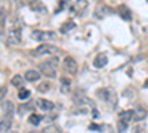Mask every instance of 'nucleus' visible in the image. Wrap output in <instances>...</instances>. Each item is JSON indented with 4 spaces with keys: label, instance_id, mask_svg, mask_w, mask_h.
I'll return each instance as SVG.
<instances>
[{
    "label": "nucleus",
    "instance_id": "nucleus-1",
    "mask_svg": "<svg viewBox=\"0 0 148 133\" xmlns=\"http://www.w3.org/2000/svg\"><path fill=\"white\" fill-rule=\"evenodd\" d=\"M56 65H58V59H47V61L42 62L39 65L40 74H43L47 78H55L56 77Z\"/></svg>",
    "mask_w": 148,
    "mask_h": 133
},
{
    "label": "nucleus",
    "instance_id": "nucleus-2",
    "mask_svg": "<svg viewBox=\"0 0 148 133\" xmlns=\"http://www.w3.org/2000/svg\"><path fill=\"white\" fill-rule=\"evenodd\" d=\"M130 120H133V110H126L119 114V123H117L119 133H125L127 130Z\"/></svg>",
    "mask_w": 148,
    "mask_h": 133
},
{
    "label": "nucleus",
    "instance_id": "nucleus-3",
    "mask_svg": "<svg viewBox=\"0 0 148 133\" xmlns=\"http://www.w3.org/2000/svg\"><path fill=\"white\" fill-rule=\"evenodd\" d=\"M59 49L52 44H49V43H42L40 46H37L36 49L31 52L33 56H43V55H55L58 53Z\"/></svg>",
    "mask_w": 148,
    "mask_h": 133
},
{
    "label": "nucleus",
    "instance_id": "nucleus-4",
    "mask_svg": "<svg viewBox=\"0 0 148 133\" xmlns=\"http://www.w3.org/2000/svg\"><path fill=\"white\" fill-rule=\"evenodd\" d=\"M98 98L102 99L105 104L108 102V104H111V106H114L117 96H116V92L111 90V89H99L98 90Z\"/></svg>",
    "mask_w": 148,
    "mask_h": 133
},
{
    "label": "nucleus",
    "instance_id": "nucleus-5",
    "mask_svg": "<svg viewBox=\"0 0 148 133\" xmlns=\"http://www.w3.org/2000/svg\"><path fill=\"white\" fill-rule=\"evenodd\" d=\"M31 37L37 42H47V40H53L56 35L52 31H42V30H34L31 33Z\"/></svg>",
    "mask_w": 148,
    "mask_h": 133
},
{
    "label": "nucleus",
    "instance_id": "nucleus-6",
    "mask_svg": "<svg viewBox=\"0 0 148 133\" xmlns=\"http://www.w3.org/2000/svg\"><path fill=\"white\" fill-rule=\"evenodd\" d=\"M21 39H22V33H21V28L19 27H12L8 33V43L9 44H19L21 43Z\"/></svg>",
    "mask_w": 148,
    "mask_h": 133
},
{
    "label": "nucleus",
    "instance_id": "nucleus-7",
    "mask_svg": "<svg viewBox=\"0 0 148 133\" xmlns=\"http://www.w3.org/2000/svg\"><path fill=\"white\" fill-rule=\"evenodd\" d=\"M62 65H64V70L68 72V74H71V76H74V74L79 71V65H77V62H76V59L71 58V56H67V58L64 59Z\"/></svg>",
    "mask_w": 148,
    "mask_h": 133
},
{
    "label": "nucleus",
    "instance_id": "nucleus-8",
    "mask_svg": "<svg viewBox=\"0 0 148 133\" xmlns=\"http://www.w3.org/2000/svg\"><path fill=\"white\" fill-rule=\"evenodd\" d=\"M110 14H113V10H111L110 6H99V8H96L95 12H93V16L98 18V19H104L107 15Z\"/></svg>",
    "mask_w": 148,
    "mask_h": 133
},
{
    "label": "nucleus",
    "instance_id": "nucleus-9",
    "mask_svg": "<svg viewBox=\"0 0 148 133\" xmlns=\"http://www.w3.org/2000/svg\"><path fill=\"white\" fill-rule=\"evenodd\" d=\"M107 62H108V56L105 53H99L93 59V67L95 68H104L107 65Z\"/></svg>",
    "mask_w": 148,
    "mask_h": 133
},
{
    "label": "nucleus",
    "instance_id": "nucleus-10",
    "mask_svg": "<svg viewBox=\"0 0 148 133\" xmlns=\"http://www.w3.org/2000/svg\"><path fill=\"white\" fill-rule=\"evenodd\" d=\"M12 127V115H5L2 120H0V132H9Z\"/></svg>",
    "mask_w": 148,
    "mask_h": 133
},
{
    "label": "nucleus",
    "instance_id": "nucleus-11",
    "mask_svg": "<svg viewBox=\"0 0 148 133\" xmlns=\"http://www.w3.org/2000/svg\"><path fill=\"white\" fill-rule=\"evenodd\" d=\"M119 15H120V18H121L123 21H126V22L132 21V12H130V9L126 8L125 5L119 6Z\"/></svg>",
    "mask_w": 148,
    "mask_h": 133
},
{
    "label": "nucleus",
    "instance_id": "nucleus-12",
    "mask_svg": "<svg viewBox=\"0 0 148 133\" xmlns=\"http://www.w3.org/2000/svg\"><path fill=\"white\" fill-rule=\"evenodd\" d=\"M37 102V106L40 108V110H43V111H51V110H53V102H51V101H47V99H37L36 101Z\"/></svg>",
    "mask_w": 148,
    "mask_h": 133
},
{
    "label": "nucleus",
    "instance_id": "nucleus-13",
    "mask_svg": "<svg viewBox=\"0 0 148 133\" xmlns=\"http://www.w3.org/2000/svg\"><path fill=\"white\" fill-rule=\"evenodd\" d=\"M24 78H25L27 81H37L40 78V71L37 70H28L25 72V76H24Z\"/></svg>",
    "mask_w": 148,
    "mask_h": 133
},
{
    "label": "nucleus",
    "instance_id": "nucleus-14",
    "mask_svg": "<svg viewBox=\"0 0 148 133\" xmlns=\"http://www.w3.org/2000/svg\"><path fill=\"white\" fill-rule=\"evenodd\" d=\"M34 108H36V104H34V102H27L25 105H21V106L18 108V113H19V114H27V113L33 111Z\"/></svg>",
    "mask_w": 148,
    "mask_h": 133
},
{
    "label": "nucleus",
    "instance_id": "nucleus-15",
    "mask_svg": "<svg viewBox=\"0 0 148 133\" xmlns=\"http://www.w3.org/2000/svg\"><path fill=\"white\" fill-rule=\"evenodd\" d=\"M147 117V111L144 110V108H136V110L133 111V120L135 121H141V120H144Z\"/></svg>",
    "mask_w": 148,
    "mask_h": 133
},
{
    "label": "nucleus",
    "instance_id": "nucleus-16",
    "mask_svg": "<svg viewBox=\"0 0 148 133\" xmlns=\"http://www.w3.org/2000/svg\"><path fill=\"white\" fill-rule=\"evenodd\" d=\"M74 27H76V22H73V21H67V22H64L62 25H61L59 31L62 33V34H67V33H68V31H71Z\"/></svg>",
    "mask_w": 148,
    "mask_h": 133
},
{
    "label": "nucleus",
    "instance_id": "nucleus-17",
    "mask_svg": "<svg viewBox=\"0 0 148 133\" xmlns=\"http://www.w3.org/2000/svg\"><path fill=\"white\" fill-rule=\"evenodd\" d=\"M2 108H3V111H5V115H12V114H14V110H15L14 104H12L10 101H6V102H3Z\"/></svg>",
    "mask_w": 148,
    "mask_h": 133
},
{
    "label": "nucleus",
    "instance_id": "nucleus-18",
    "mask_svg": "<svg viewBox=\"0 0 148 133\" xmlns=\"http://www.w3.org/2000/svg\"><path fill=\"white\" fill-rule=\"evenodd\" d=\"M74 102H76L77 105H88V104H90V99L83 96V95H76L74 96Z\"/></svg>",
    "mask_w": 148,
    "mask_h": 133
},
{
    "label": "nucleus",
    "instance_id": "nucleus-19",
    "mask_svg": "<svg viewBox=\"0 0 148 133\" xmlns=\"http://www.w3.org/2000/svg\"><path fill=\"white\" fill-rule=\"evenodd\" d=\"M40 121H42V117H40V115H37V114H30V117H28V123H30V124L39 126Z\"/></svg>",
    "mask_w": 148,
    "mask_h": 133
},
{
    "label": "nucleus",
    "instance_id": "nucleus-20",
    "mask_svg": "<svg viewBox=\"0 0 148 133\" xmlns=\"http://www.w3.org/2000/svg\"><path fill=\"white\" fill-rule=\"evenodd\" d=\"M30 95H31V92H30L28 89L22 87V89L18 92V98H19V99H27V98H30Z\"/></svg>",
    "mask_w": 148,
    "mask_h": 133
},
{
    "label": "nucleus",
    "instance_id": "nucleus-21",
    "mask_svg": "<svg viewBox=\"0 0 148 133\" xmlns=\"http://www.w3.org/2000/svg\"><path fill=\"white\" fill-rule=\"evenodd\" d=\"M43 133H62V132H61V129H59L58 126L51 124V126H47V127L43 130Z\"/></svg>",
    "mask_w": 148,
    "mask_h": 133
},
{
    "label": "nucleus",
    "instance_id": "nucleus-22",
    "mask_svg": "<svg viewBox=\"0 0 148 133\" xmlns=\"http://www.w3.org/2000/svg\"><path fill=\"white\" fill-rule=\"evenodd\" d=\"M49 89H51V83H47V81H43V83H40L39 86H37V90L42 92V93L47 92Z\"/></svg>",
    "mask_w": 148,
    "mask_h": 133
},
{
    "label": "nucleus",
    "instance_id": "nucleus-23",
    "mask_svg": "<svg viewBox=\"0 0 148 133\" xmlns=\"http://www.w3.org/2000/svg\"><path fill=\"white\" fill-rule=\"evenodd\" d=\"M22 83H24V78L21 76H15L14 78H12V86H15V87H21Z\"/></svg>",
    "mask_w": 148,
    "mask_h": 133
},
{
    "label": "nucleus",
    "instance_id": "nucleus-24",
    "mask_svg": "<svg viewBox=\"0 0 148 133\" xmlns=\"http://www.w3.org/2000/svg\"><path fill=\"white\" fill-rule=\"evenodd\" d=\"M16 2L19 5H27V6H31L34 2H37V0H16Z\"/></svg>",
    "mask_w": 148,
    "mask_h": 133
},
{
    "label": "nucleus",
    "instance_id": "nucleus-25",
    "mask_svg": "<svg viewBox=\"0 0 148 133\" xmlns=\"http://www.w3.org/2000/svg\"><path fill=\"white\" fill-rule=\"evenodd\" d=\"M6 93H8L6 87H0V99H3L5 96H6Z\"/></svg>",
    "mask_w": 148,
    "mask_h": 133
},
{
    "label": "nucleus",
    "instance_id": "nucleus-26",
    "mask_svg": "<svg viewBox=\"0 0 148 133\" xmlns=\"http://www.w3.org/2000/svg\"><path fill=\"white\" fill-rule=\"evenodd\" d=\"M89 130H101V127H99V124H95V123H92V124L89 126Z\"/></svg>",
    "mask_w": 148,
    "mask_h": 133
},
{
    "label": "nucleus",
    "instance_id": "nucleus-27",
    "mask_svg": "<svg viewBox=\"0 0 148 133\" xmlns=\"http://www.w3.org/2000/svg\"><path fill=\"white\" fill-rule=\"evenodd\" d=\"M92 117H93V118H98V117H99V113H98V110H95V108L92 110Z\"/></svg>",
    "mask_w": 148,
    "mask_h": 133
},
{
    "label": "nucleus",
    "instance_id": "nucleus-28",
    "mask_svg": "<svg viewBox=\"0 0 148 133\" xmlns=\"http://www.w3.org/2000/svg\"><path fill=\"white\" fill-rule=\"evenodd\" d=\"M144 87H147V89H148V78H147V80H145V83H144Z\"/></svg>",
    "mask_w": 148,
    "mask_h": 133
},
{
    "label": "nucleus",
    "instance_id": "nucleus-29",
    "mask_svg": "<svg viewBox=\"0 0 148 133\" xmlns=\"http://www.w3.org/2000/svg\"><path fill=\"white\" fill-rule=\"evenodd\" d=\"M28 133H37V132H36V130H33V132H28Z\"/></svg>",
    "mask_w": 148,
    "mask_h": 133
},
{
    "label": "nucleus",
    "instance_id": "nucleus-30",
    "mask_svg": "<svg viewBox=\"0 0 148 133\" xmlns=\"http://www.w3.org/2000/svg\"><path fill=\"white\" fill-rule=\"evenodd\" d=\"M147 2H148V0H147Z\"/></svg>",
    "mask_w": 148,
    "mask_h": 133
}]
</instances>
